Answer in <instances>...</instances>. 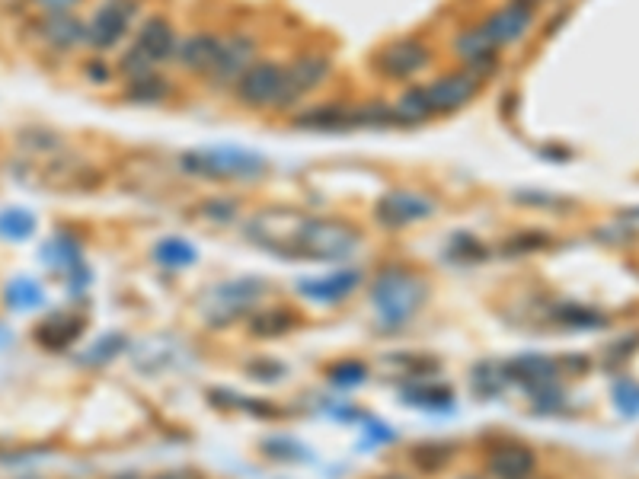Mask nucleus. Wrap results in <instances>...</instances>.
I'll return each mask as SVG.
<instances>
[{"instance_id": "15", "label": "nucleus", "mask_w": 639, "mask_h": 479, "mask_svg": "<svg viewBox=\"0 0 639 479\" xmlns=\"http://www.w3.org/2000/svg\"><path fill=\"white\" fill-rule=\"evenodd\" d=\"M288 125L298 131H314V135H336V131H355V103L346 99H323V103L301 106L294 115H288Z\"/></svg>"}, {"instance_id": "35", "label": "nucleus", "mask_w": 639, "mask_h": 479, "mask_svg": "<svg viewBox=\"0 0 639 479\" xmlns=\"http://www.w3.org/2000/svg\"><path fill=\"white\" fill-rule=\"evenodd\" d=\"M84 74L93 80V84H109L112 77H116V64L103 61V55H96L90 64H84Z\"/></svg>"}, {"instance_id": "25", "label": "nucleus", "mask_w": 639, "mask_h": 479, "mask_svg": "<svg viewBox=\"0 0 639 479\" xmlns=\"http://www.w3.org/2000/svg\"><path fill=\"white\" fill-rule=\"evenodd\" d=\"M36 234V218L26 208H4L0 211V237L7 243H23Z\"/></svg>"}, {"instance_id": "30", "label": "nucleus", "mask_w": 639, "mask_h": 479, "mask_svg": "<svg viewBox=\"0 0 639 479\" xmlns=\"http://www.w3.org/2000/svg\"><path fill=\"white\" fill-rule=\"evenodd\" d=\"M326 377H330V384H336L342 390H352L368 377V368L362 365V361H336V365H330V371H326Z\"/></svg>"}, {"instance_id": "9", "label": "nucleus", "mask_w": 639, "mask_h": 479, "mask_svg": "<svg viewBox=\"0 0 639 479\" xmlns=\"http://www.w3.org/2000/svg\"><path fill=\"white\" fill-rule=\"evenodd\" d=\"M259 55H262V36L256 29H247V26L224 29L218 58H215V64H211L208 77L202 80L205 90L208 93H231L234 84L243 77V71H247Z\"/></svg>"}, {"instance_id": "34", "label": "nucleus", "mask_w": 639, "mask_h": 479, "mask_svg": "<svg viewBox=\"0 0 639 479\" xmlns=\"http://www.w3.org/2000/svg\"><path fill=\"white\" fill-rule=\"evenodd\" d=\"M470 381L477 384V387H480L486 396H493V393H496V390H499L505 381H509V374H505V368L499 371V368H486V365H483V368H477V371H473V377H470Z\"/></svg>"}, {"instance_id": "2", "label": "nucleus", "mask_w": 639, "mask_h": 479, "mask_svg": "<svg viewBox=\"0 0 639 479\" xmlns=\"http://www.w3.org/2000/svg\"><path fill=\"white\" fill-rule=\"evenodd\" d=\"M179 39H183V29L176 26V20L170 13L147 10L141 16L138 29L131 32V39L122 45V52L116 58V77L131 80V77H141V74L173 68Z\"/></svg>"}, {"instance_id": "14", "label": "nucleus", "mask_w": 639, "mask_h": 479, "mask_svg": "<svg viewBox=\"0 0 639 479\" xmlns=\"http://www.w3.org/2000/svg\"><path fill=\"white\" fill-rule=\"evenodd\" d=\"M221 36H224V29H218V26H199L192 32H183V39H179V48H176L173 68L183 77L205 80L208 71H211V64H215V58H218Z\"/></svg>"}, {"instance_id": "20", "label": "nucleus", "mask_w": 639, "mask_h": 479, "mask_svg": "<svg viewBox=\"0 0 639 479\" xmlns=\"http://www.w3.org/2000/svg\"><path fill=\"white\" fill-rule=\"evenodd\" d=\"M84 320L74 317V313H52V317H45L39 326H36V342L45 345V349H52V352H61V349H68L71 342H77L80 336H84Z\"/></svg>"}, {"instance_id": "37", "label": "nucleus", "mask_w": 639, "mask_h": 479, "mask_svg": "<svg viewBox=\"0 0 639 479\" xmlns=\"http://www.w3.org/2000/svg\"><path fill=\"white\" fill-rule=\"evenodd\" d=\"M122 349V339L119 336H106L93 345V358H109L112 352H119Z\"/></svg>"}, {"instance_id": "16", "label": "nucleus", "mask_w": 639, "mask_h": 479, "mask_svg": "<svg viewBox=\"0 0 639 479\" xmlns=\"http://www.w3.org/2000/svg\"><path fill=\"white\" fill-rule=\"evenodd\" d=\"M483 464L493 479H531L537 470V454L524 441H496L486 448Z\"/></svg>"}, {"instance_id": "8", "label": "nucleus", "mask_w": 639, "mask_h": 479, "mask_svg": "<svg viewBox=\"0 0 639 479\" xmlns=\"http://www.w3.org/2000/svg\"><path fill=\"white\" fill-rule=\"evenodd\" d=\"M147 13V0H103L87 20V48L96 55H109L122 48Z\"/></svg>"}, {"instance_id": "29", "label": "nucleus", "mask_w": 639, "mask_h": 479, "mask_svg": "<svg viewBox=\"0 0 639 479\" xmlns=\"http://www.w3.org/2000/svg\"><path fill=\"white\" fill-rule=\"evenodd\" d=\"M445 256L454 259V262H461V266H473V262H483L489 256V250L483 246L480 237H473V234H457L448 246H445Z\"/></svg>"}, {"instance_id": "3", "label": "nucleus", "mask_w": 639, "mask_h": 479, "mask_svg": "<svg viewBox=\"0 0 639 479\" xmlns=\"http://www.w3.org/2000/svg\"><path fill=\"white\" fill-rule=\"evenodd\" d=\"M362 243V230L342 218H304L282 237H266V250L288 259H346Z\"/></svg>"}, {"instance_id": "39", "label": "nucleus", "mask_w": 639, "mask_h": 479, "mask_svg": "<svg viewBox=\"0 0 639 479\" xmlns=\"http://www.w3.org/2000/svg\"><path fill=\"white\" fill-rule=\"evenodd\" d=\"M151 479H179V476H167V473H163V476H151Z\"/></svg>"}, {"instance_id": "28", "label": "nucleus", "mask_w": 639, "mask_h": 479, "mask_svg": "<svg viewBox=\"0 0 639 479\" xmlns=\"http://www.w3.org/2000/svg\"><path fill=\"white\" fill-rule=\"evenodd\" d=\"M553 320H560L563 326H572V329H598L608 323V317L592 307H582V304H563L553 310Z\"/></svg>"}, {"instance_id": "10", "label": "nucleus", "mask_w": 639, "mask_h": 479, "mask_svg": "<svg viewBox=\"0 0 639 479\" xmlns=\"http://www.w3.org/2000/svg\"><path fill=\"white\" fill-rule=\"evenodd\" d=\"M285 64H288V58H282V55H259L234 84L231 99L250 112H272L278 96H282Z\"/></svg>"}, {"instance_id": "22", "label": "nucleus", "mask_w": 639, "mask_h": 479, "mask_svg": "<svg viewBox=\"0 0 639 479\" xmlns=\"http://www.w3.org/2000/svg\"><path fill=\"white\" fill-rule=\"evenodd\" d=\"M154 259L160 262L163 269L179 272V269H189L192 262L199 259V253H195V246L189 240H183V237H163L154 246Z\"/></svg>"}, {"instance_id": "41", "label": "nucleus", "mask_w": 639, "mask_h": 479, "mask_svg": "<svg viewBox=\"0 0 639 479\" xmlns=\"http://www.w3.org/2000/svg\"><path fill=\"white\" fill-rule=\"evenodd\" d=\"M633 218H639V211H633Z\"/></svg>"}, {"instance_id": "11", "label": "nucleus", "mask_w": 639, "mask_h": 479, "mask_svg": "<svg viewBox=\"0 0 639 479\" xmlns=\"http://www.w3.org/2000/svg\"><path fill=\"white\" fill-rule=\"evenodd\" d=\"M438 214L435 195L419 189H390L374 202V221L387 230H403L413 224H425Z\"/></svg>"}, {"instance_id": "24", "label": "nucleus", "mask_w": 639, "mask_h": 479, "mask_svg": "<svg viewBox=\"0 0 639 479\" xmlns=\"http://www.w3.org/2000/svg\"><path fill=\"white\" fill-rule=\"evenodd\" d=\"M195 218L208 224H234L240 218V202L234 195H205L195 202Z\"/></svg>"}, {"instance_id": "4", "label": "nucleus", "mask_w": 639, "mask_h": 479, "mask_svg": "<svg viewBox=\"0 0 639 479\" xmlns=\"http://www.w3.org/2000/svg\"><path fill=\"white\" fill-rule=\"evenodd\" d=\"M176 167L205 183H256L269 173V160L240 147H208V151L179 154Z\"/></svg>"}, {"instance_id": "1", "label": "nucleus", "mask_w": 639, "mask_h": 479, "mask_svg": "<svg viewBox=\"0 0 639 479\" xmlns=\"http://www.w3.org/2000/svg\"><path fill=\"white\" fill-rule=\"evenodd\" d=\"M486 84L470 74L467 68H448L435 77L422 80V84H409L397 99H393V112H397L400 128H419L432 119H445L467 109L473 99L480 96Z\"/></svg>"}, {"instance_id": "6", "label": "nucleus", "mask_w": 639, "mask_h": 479, "mask_svg": "<svg viewBox=\"0 0 639 479\" xmlns=\"http://www.w3.org/2000/svg\"><path fill=\"white\" fill-rule=\"evenodd\" d=\"M371 304L378 310L381 323L387 326H403L413 320V313L422 307L425 301V282L409 269H384L378 278L371 282Z\"/></svg>"}, {"instance_id": "18", "label": "nucleus", "mask_w": 639, "mask_h": 479, "mask_svg": "<svg viewBox=\"0 0 639 479\" xmlns=\"http://www.w3.org/2000/svg\"><path fill=\"white\" fill-rule=\"evenodd\" d=\"M358 285H362V269L342 266V269L323 275V278H307V282L298 285V291H301V297H307V301L330 307V304L346 301Z\"/></svg>"}, {"instance_id": "5", "label": "nucleus", "mask_w": 639, "mask_h": 479, "mask_svg": "<svg viewBox=\"0 0 639 479\" xmlns=\"http://www.w3.org/2000/svg\"><path fill=\"white\" fill-rule=\"evenodd\" d=\"M336 74V58L323 48H304V52L291 55L285 64V84L282 96L272 109V115H294L301 106H307V99L320 93Z\"/></svg>"}, {"instance_id": "40", "label": "nucleus", "mask_w": 639, "mask_h": 479, "mask_svg": "<svg viewBox=\"0 0 639 479\" xmlns=\"http://www.w3.org/2000/svg\"><path fill=\"white\" fill-rule=\"evenodd\" d=\"M461 479H483V476H461Z\"/></svg>"}, {"instance_id": "23", "label": "nucleus", "mask_w": 639, "mask_h": 479, "mask_svg": "<svg viewBox=\"0 0 639 479\" xmlns=\"http://www.w3.org/2000/svg\"><path fill=\"white\" fill-rule=\"evenodd\" d=\"M451 457H454V448L445 441H425L419 444V448L409 451V464H413L419 473H441L448 464H451Z\"/></svg>"}, {"instance_id": "38", "label": "nucleus", "mask_w": 639, "mask_h": 479, "mask_svg": "<svg viewBox=\"0 0 639 479\" xmlns=\"http://www.w3.org/2000/svg\"><path fill=\"white\" fill-rule=\"evenodd\" d=\"M381 479H409V476H403V473H390V476H381Z\"/></svg>"}, {"instance_id": "27", "label": "nucleus", "mask_w": 639, "mask_h": 479, "mask_svg": "<svg viewBox=\"0 0 639 479\" xmlns=\"http://www.w3.org/2000/svg\"><path fill=\"white\" fill-rule=\"evenodd\" d=\"M294 313L278 307V310H269V313H256V317L250 320V333L253 336H285L288 329H294Z\"/></svg>"}, {"instance_id": "19", "label": "nucleus", "mask_w": 639, "mask_h": 479, "mask_svg": "<svg viewBox=\"0 0 639 479\" xmlns=\"http://www.w3.org/2000/svg\"><path fill=\"white\" fill-rule=\"evenodd\" d=\"M176 93H179V87L167 71L122 80V99L131 106H163V103H170Z\"/></svg>"}, {"instance_id": "36", "label": "nucleus", "mask_w": 639, "mask_h": 479, "mask_svg": "<svg viewBox=\"0 0 639 479\" xmlns=\"http://www.w3.org/2000/svg\"><path fill=\"white\" fill-rule=\"evenodd\" d=\"M42 13H68V10H77L84 0H32Z\"/></svg>"}, {"instance_id": "7", "label": "nucleus", "mask_w": 639, "mask_h": 479, "mask_svg": "<svg viewBox=\"0 0 639 479\" xmlns=\"http://www.w3.org/2000/svg\"><path fill=\"white\" fill-rule=\"evenodd\" d=\"M435 64V45L425 36H400L371 55L368 68L384 84H409Z\"/></svg>"}, {"instance_id": "13", "label": "nucleus", "mask_w": 639, "mask_h": 479, "mask_svg": "<svg viewBox=\"0 0 639 479\" xmlns=\"http://www.w3.org/2000/svg\"><path fill=\"white\" fill-rule=\"evenodd\" d=\"M477 23L486 32V39L493 42L499 52H509V48L521 45L531 36V29L537 23V10L521 4V0H505V4L493 7Z\"/></svg>"}, {"instance_id": "12", "label": "nucleus", "mask_w": 639, "mask_h": 479, "mask_svg": "<svg viewBox=\"0 0 639 479\" xmlns=\"http://www.w3.org/2000/svg\"><path fill=\"white\" fill-rule=\"evenodd\" d=\"M451 55L457 61V68H467L470 74H477L483 84H489L502 71V52L486 39V32L480 23L461 26L451 39Z\"/></svg>"}, {"instance_id": "32", "label": "nucleus", "mask_w": 639, "mask_h": 479, "mask_svg": "<svg viewBox=\"0 0 639 479\" xmlns=\"http://www.w3.org/2000/svg\"><path fill=\"white\" fill-rule=\"evenodd\" d=\"M409 393H419V396H406V400L416 403V406H425V409L451 406V390H445V387H429V384H422V387L409 390Z\"/></svg>"}, {"instance_id": "21", "label": "nucleus", "mask_w": 639, "mask_h": 479, "mask_svg": "<svg viewBox=\"0 0 639 479\" xmlns=\"http://www.w3.org/2000/svg\"><path fill=\"white\" fill-rule=\"evenodd\" d=\"M505 374H509V381H518L521 387L537 390V387L556 384L560 368H556V361L547 358V355H524V358L509 361V365H505Z\"/></svg>"}, {"instance_id": "31", "label": "nucleus", "mask_w": 639, "mask_h": 479, "mask_svg": "<svg viewBox=\"0 0 639 479\" xmlns=\"http://www.w3.org/2000/svg\"><path fill=\"white\" fill-rule=\"evenodd\" d=\"M550 240H553L550 234H540V230H528V234H515V237L505 240V253H515V256H521V253H537V250H547Z\"/></svg>"}, {"instance_id": "17", "label": "nucleus", "mask_w": 639, "mask_h": 479, "mask_svg": "<svg viewBox=\"0 0 639 479\" xmlns=\"http://www.w3.org/2000/svg\"><path fill=\"white\" fill-rule=\"evenodd\" d=\"M39 42L52 48L55 55H68L74 48L87 45V20L77 10L68 13H42Z\"/></svg>"}, {"instance_id": "26", "label": "nucleus", "mask_w": 639, "mask_h": 479, "mask_svg": "<svg viewBox=\"0 0 639 479\" xmlns=\"http://www.w3.org/2000/svg\"><path fill=\"white\" fill-rule=\"evenodd\" d=\"M4 301L13 310H36L45 301V291L39 282H32V278H13L4 291Z\"/></svg>"}, {"instance_id": "33", "label": "nucleus", "mask_w": 639, "mask_h": 479, "mask_svg": "<svg viewBox=\"0 0 639 479\" xmlns=\"http://www.w3.org/2000/svg\"><path fill=\"white\" fill-rule=\"evenodd\" d=\"M614 403L624 416H639V384L633 381H620L614 387Z\"/></svg>"}]
</instances>
